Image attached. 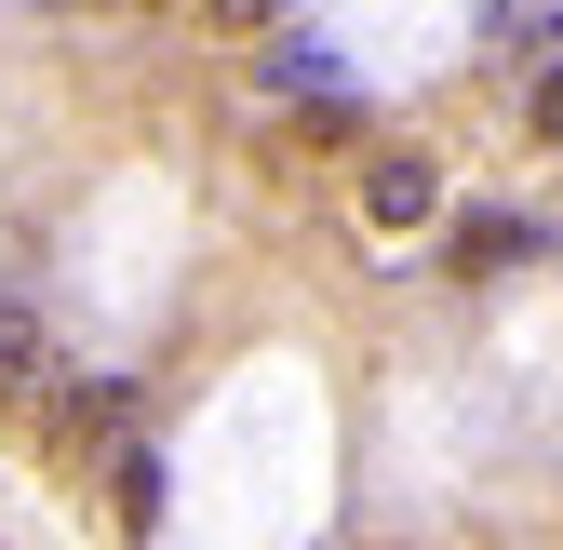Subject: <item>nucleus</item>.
I'll return each instance as SVG.
<instances>
[{"instance_id": "nucleus-2", "label": "nucleus", "mask_w": 563, "mask_h": 550, "mask_svg": "<svg viewBox=\"0 0 563 550\" xmlns=\"http://www.w3.org/2000/svg\"><path fill=\"white\" fill-rule=\"evenodd\" d=\"M0 389H41V309L0 296Z\"/></svg>"}, {"instance_id": "nucleus-1", "label": "nucleus", "mask_w": 563, "mask_h": 550, "mask_svg": "<svg viewBox=\"0 0 563 550\" xmlns=\"http://www.w3.org/2000/svg\"><path fill=\"white\" fill-rule=\"evenodd\" d=\"M430 201H443V175L416 162V148H376V162H363V216H376V229H430Z\"/></svg>"}, {"instance_id": "nucleus-4", "label": "nucleus", "mask_w": 563, "mask_h": 550, "mask_svg": "<svg viewBox=\"0 0 563 550\" xmlns=\"http://www.w3.org/2000/svg\"><path fill=\"white\" fill-rule=\"evenodd\" d=\"M537 121H550V134H563V81H537Z\"/></svg>"}, {"instance_id": "nucleus-3", "label": "nucleus", "mask_w": 563, "mask_h": 550, "mask_svg": "<svg viewBox=\"0 0 563 550\" xmlns=\"http://www.w3.org/2000/svg\"><path fill=\"white\" fill-rule=\"evenodd\" d=\"M108 497H121V524H148V510H162V470H148V443H121V457H108Z\"/></svg>"}]
</instances>
